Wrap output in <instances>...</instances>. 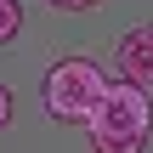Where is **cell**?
I'll list each match as a JSON object with an SVG mask.
<instances>
[{
    "label": "cell",
    "mask_w": 153,
    "mask_h": 153,
    "mask_svg": "<svg viewBox=\"0 0 153 153\" xmlns=\"http://www.w3.org/2000/svg\"><path fill=\"white\" fill-rule=\"evenodd\" d=\"M85 131H91V153H142L153 131V102L148 85L136 79H102V97L91 102L85 114Z\"/></svg>",
    "instance_id": "obj_1"
},
{
    "label": "cell",
    "mask_w": 153,
    "mask_h": 153,
    "mask_svg": "<svg viewBox=\"0 0 153 153\" xmlns=\"http://www.w3.org/2000/svg\"><path fill=\"white\" fill-rule=\"evenodd\" d=\"M6 119H11V91L0 85V131H6Z\"/></svg>",
    "instance_id": "obj_6"
},
{
    "label": "cell",
    "mask_w": 153,
    "mask_h": 153,
    "mask_svg": "<svg viewBox=\"0 0 153 153\" xmlns=\"http://www.w3.org/2000/svg\"><path fill=\"white\" fill-rule=\"evenodd\" d=\"M57 11H91V6H102V0H51Z\"/></svg>",
    "instance_id": "obj_5"
},
{
    "label": "cell",
    "mask_w": 153,
    "mask_h": 153,
    "mask_svg": "<svg viewBox=\"0 0 153 153\" xmlns=\"http://www.w3.org/2000/svg\"><path fill=\"white\" fill-rule=\"evenodd\" d=\"M114 62H119V74H125V79L153 85V23H136V28H125V34H119Z\"/></svg>",
    "instance_id": "obj_3"
},
{
    "label": "cell",
    "mask_w": 153,
    "mask_h": 153,
    "mask_svg": "<svg viewBox=\"0 0 153 153\" xmlns=\"http://www.w3.org/2000/svg\"><path fill=\"white\" fill-rule=\"evenodd\" d=\"M23 34V0H0V45H11Z\"/></svg>",
    "instance_id": "obj_4"
},
{
    "label": "cell",
    "mask_w": 153,
    "mask_h": 153,
    "mask_svg": "<svg viewBox=\"0 0 153 153\" xmlns=\"http://www.w3.org/2000/svg\"><path fill=\"white\" fill-rule=\"evenodd\" d=\"M102 62H91V57H62V62H51V74H45V114L51 119H62V125H85V114H91V102L102 97Z\"/></svg>",
    "instance_id": "obj_2"
}]
</instances>
